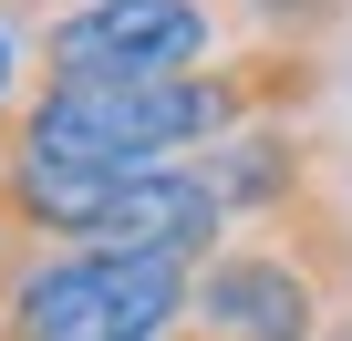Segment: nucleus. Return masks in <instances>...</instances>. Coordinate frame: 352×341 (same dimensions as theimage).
Masks as SVG:
<instances>
[{"label": "nucleus", "mask_w": 352, "mask_h": 341, "mask_svg": "<svg viewBox=\"0 0 352 341\" xmlns=\"http://www.w3.org/2000/svg\"><path fill=\"white\" fill-rule=\"evenodd\" d=\"M166 341H187V331H166Z\"/></svg>", "instance_id": "nucleus-6"}, {"label": "nucleus", "mask_w": 352, "mask_h": 341, "mask_svg": "<svg viewBox=\"0 0 352 341\" xmlns=\"http://www.w3.org/2000/svg\"><path fill=\"white\" fill-rule=\"evenodd\" d=\"M187 259L145 248H32L0 238V341H166L187 320Z\"/></svg>", "instance_id": "nucleus-2"}, {"label": "nucleus", "mask_w": 352, "mask_h": 341, "mask_svg": "<svg viewBox=\"0 0 352 341\" xmlns=\"http://www.w3.org/2000/svg\"><path fill=\"white\" fill-rule=\"evenodd\" d=\"M32 62H42V52H32V21H11V11H0V124H11V114L42 93V83H32Z\"/></svg>", "instance_id": "nucleus-5"}, {"label": "nucleus", "mask_w": 352, "mask_h": 341, "mask_svg": "<svg viewBox=\"0 0 352 341\" xmlns=\"http://www.w3.org/2000/svg\"><path fill=\"white\" fill-rule=\"evenodd\" d=\"M239 0H63L32 21L52 83H135V73H197L228 62Z\"/></svg>", "instance_id": "nucleus-3"}, {"label": "nucleus", "mask_w": 352, "mask_h": 341, "mask_svg": "<svg viewBox=\"0 0 352 341\" xmlns=\"http://www.w3.org/2000/svg\"><path fill=\"white\" fill-rule=\"evenodd\" d=\"M352 320V197L239 217L187 279V341H321Z\"/></svg>", "instance_id": "nucleus-1"}, {"label": "nucleus", "mask_w": 352, "mask_h": 341, "mask_svg": "<svg viewBox=\"0 0 352 341\" xmlns=\"http://www.w3.org/2000/svg\"><path fill=\"white\" fill-rule=\"evenodd\" d=\"M218 238H228V207L208 187V165H187V155L135 165V176L114 187V207H104V228H94V248H145V259H187V269Z\"/></svg>", "instance_id": "nucleus-4"}]
</instances>
